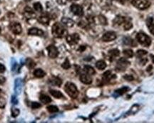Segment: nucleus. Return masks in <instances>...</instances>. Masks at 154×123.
Listing matches in <instances>:
<instances>
[{
	"label": "nucleus",
	"instance_id": "nucleus-20",
	"mask_svg": "<svg viewBox=\"0 0 154 123\" xmlns=\"http://www.w3.org/2000/svg\"><path fill=\"white\" fill-rule=\"evenodd\" d=\"M112 78H116V76H114L113 74H111V72L108 70V71L105 72V73L103 74V80L104 81H110Z\"/></svg>",
	"mask_w": 154,
	"mask_h": 123
},
{
	"label": "nucleus",
	"instance_id": "nucleus-40",
	"mask_svg": "<svg viewBox=\"0 0 154 123\" xmlns=\"http://www.w3.org/2000/svg\"><path fill=\"white\" fill-rule=\"evenodd\" d=\"M123 78L125 79L126 80H128V81H132V80H133V77L132 76H131V75H126V76H124Z\"/></svg>",
	"mask_w": 154,
	"mask_h": 123
},
{
	"label": "nucleus",
	"instance_id": "nucleus-26",
	"mask_svg": "<svg viewBox=\"0 0 154 123\" xmlns=\"http://www.w3.org/2000/svg\"><path fill=\"white\" fill-rule=\"evenodd\" d=\"M108 55L110 56V57L114 59V58L117 57L120 55V51L118 49H111L108 51Z\"/></svg>",
	"mask_w": 154,
	"mask_h": 123
},
{
	"label": "nucleus",
	"instance_id": "nucleus-1",
	"mask_svg": "<svg viewBox=\"0 0 154 123\" xmlns=\"http://www.w3.org/2000/svg\"><path fill=\"white\" fill-rule=\"evenodd\" d=\"M114 26H121L123 27L124 30H129L133 26L132 23L131 22V19L127 17H124L122 16H118L113 22Z\"/></svg>",
	"mask_w": 154,
	"mask_h": 123
},
{
	"label": "nucleus",
	"instance_id": "nucleus-13",
	"mask_svg": "<svg viewBox=\"0 0 154 123\" xmlns=\"http://www.w3.org/2000/svg\"><path fill=\"white\" fill-rule=\"evenodd\" d=\"M28 34L30 36H42L44 35V32L41 29H38V28H31L28 31Z\"/></svg>",
	"mask_w": 154,
	"mask_h": 123
},
{
	"label": "nucleus",
	"instance_id": "nucleus-11",
	"mask_svg": "<svg viewBox=\"0 0 154 123\" xmlns=\"http://www.w3.org/2000/svg\"><path fill=\"white\" fill-rule=\"evenodd\" d=\"M48 55L51 59H56L58 55V51L57 48L54 45H50L46 48Z\"/></svg>",
	"mask_w": 154,
	"mask_h": 123
},
{
	"label": "nucleus",
	"instance_id": "nucleus-32",
	"mask_svg": "<svg viewBox=\"0 0 154 123\" xmlns=\"http://www.w3.org/2000/svg\"><path fill=\"white\" fill-rule=\"evenodd\" d=\"M11 70L12 71H16V70L17 69V63L15 59L14 58L11 59Z\"/></svg>",
	"mask_w": 154,
	"mask_h": 123
},
{
	"label": "nucleus",
	"instance_id": "nucleus-23",
	"mask_svg": "<svg viewBox=\"0 0 154 123\" xmlns=\"http://www.w3.org/2000/svg\"><path fill=\"white\" fill-rule=\"evenodd\" d=\"M39 100L42 103H44V104H48V103H50L51 102V97H48L46 95H41L39 97Z\"/></svg>",
	"mask_w": 154,
	"mask_h": 123
},
{
	"label": "nucleus",
	"instance_id": "nucleus-29",
	"mask_svg": "<svg viewBox=\"0 0 154 123\" xmlns=\"http://www.w3.org/2000/svg\"><path fill=\"white\" fill-rule=\"evenodd\" d=\"M61 67H62L64 69H65V70H67V69L70 68V67H71V64H70V62L68 59H65L64 63L61 64Z\"/></svg>",
	"mask_w": 154,
	"mask_h": 123
},
{
	"label": "nucleus",
	"instance_id": "nucleus-3",
	"mask_svg": "<svg viewBox=\"0 0 154 123\" xmlns=\"http://www.w3.org/2000/svg\"><path fill=\"white\" fill-rule=\"evenodd\" d=\"M64 90H65L66 93L71 97V98H76L77 96L78 95V89H77L76 86L71 82H67L64 87Z\"/></svg>",
	"mask_w": 154,
	"mask_h": 123
},
{
	"label": "nucleus",
	"instance_id": "nucleus-17",
	"mask_svg": "<svg viewBox=\"0 0 154 123\" xmlns=\"http://www.w3.org/2000/svg\"><path fill=\"white\" fill-rule=\"evenodd\" d=\"M38 22L41 24L48 25L50 22V17L47 14H43L38 17Z\"/></svg>",
	"mask_w": 154,
	"mask_h": 123
},
{
	"label": "nucleus",
	"instance_id": "nucleus-33",
	"mask_svg": "<svg viewBox=\"0 0 154 123\" xmlns=\"http://www.w3.org/2000/svg\"><path fill=\"white\" fill-rule=\"evenodd\" d=\"M11 112V116H12L13 117H17L20 113L19 110L18 108H15V107H12Z\"/></svg>",
	"mask_w": 154,
	"mask_h": 123
},
{
	"label": "nucleus",
	"instance_id": "nucleus-44",
	"mask_svg": "<svg viewBox=\"0 0 154 123\" xmlns=\"http://www.w3.org/2000/svg\"><path fill=\"white\" fill-rule=\"evenodd\" d=\"M1 27H0V32H1Z\"/></svg>",
	"mask_w": 154,
	"mask_h": 123
},
{
	"label": "nucleus",
	"instance_id": "nucleus-15",
	"mask_svg": "<svg viewBox=\"0 0 154 123\" xmlns=\"http://www.w3.org/2000/svg\"><path fill=\"white\" fill-rule=\"evenodd\" d=\"M24 16L27 18V19H32L36 17V14L32 9L29 7H27L24 9Z\"/></svg>",
	"mask_w": 154,
	"mask_h": 123
},
{
	"label": "nucleus",
	"instance_id": "nucleus-41",
	"mask_svg": "<svg viewBox=\"0 0 154 123\" xmlns=\"http://www.w3.org/2000/svg\"><path fill=\"white\" fill-rule=\"evenodd\" d=\"M5 70H6L5 66H4L3 64H1V63H0V73H4Z\"/></svg>",
	"mask_w": 154,
	"mask_h": 123
},
{
	"label": "nucleus",
	"instance_id": "nucleus-4",
	"mask_svg": "<svg viewBox=\"0 0 154 123\" xmlns=\"http://www.w3.org/2000/svg\"><path fill=\"white\" fill-rule=\"evenodd\" d=\"M136 39L138 43L143 46L148 47L151 44V39L148 35L143 33H138L136 35Z\"/></svg>",
	"mask_w": 154,
	"mask_h": 123
},
{
	"label": "nucleus",
	"instance_id": "nucleus-16",
	"mask_svg": "<svg viewBox=\"0 0 154 123\" xmlns=\"http://www.w3.org/2000/svg\"><path fill=\"white\" fill-rule=\"evenodd\" d=\"M146 24L150 32L154 35V20L152 17H148L146 20Z\"/></svg>",
	"mask_w": 154,
	"mask_h": 123
},
{
	"label": "nucleus",
	"instance_id": "nucleus-28",
	"mask_svg": "<svg viewBox=\"0 0 154 123\" xmlns=\"http://www.w3.org/2000/svg\"><path fill=\"white\" fill-rule=\"evenodd\" d=\"M26 63H27V67H29V68H33L35 67V66H36L34 61L31 59H27V61H26Z\"/></svg>",
	"mask_w": 154,
	"mask_h": 123
},
{
	"label": "nucleus",
	"instance_id": "nucleus-14",
	"mask_svg": "<svg viewBox=\"0 0 154 123\" xmlns=\"http://www.w3.org/2000/svg\"><path fill=\"white\" fill-rule=\"evenodd\" d=\"M80 80L84 84H91L92 83V78H91V76L88 75V73H83L80 76Z\"/></svg>",
	"mask_w": 154,
	"mask_h": 123
},
{
	"label": "nucleus",
	"instance_id": "nucleus-35",
	"mask_svg": "<svg viewBox=\"0 0 154 123\" xmlns=\"http://www.w3.org/2000/svg\"><path fill=\"white\" fill-rule=\"evenodd\" d=\"M98 17H99L98 18V19H99V22H100V23L101 24H103V25H106L107 24L106 19V18L104 17V16H102V15H100Z\"/></svg>",
	"mask_w": 154,
	"mask_h": 123
},
{
	"label": "nucleus",
	"instance_id": "nucleus-34",
	"mask_svg": "<svg viewBox=\"0 0 154 123\" xmlns=\"http://www.w3.org/2000/svg\"><path fill=\"white\" fill-rule=\"evenodd\" d=\"M129 90V89H128V87H122V88L118 89V90H116L115 93H117L118 95H123V94H124V93H125V92H126L127 90Z\"/></svg>",
	"mask_w": 154,
	"mask_h": 123
},
{
	"label": "nucleus",
	"instance_id": "nucleus-38",
	"mask_svg": "<svg viewBox=\"0 0 154 123\" xmlns=\"http://www.w3.org/2000/svg\"><path fill=\"white\" fill-rule=\"evenodd\" d=\"M41 107V105L39 104V103H37V102H33L32 103H31V107H32V109H37V108H39V107Z\"/></svg>",
	"mask_w": 154,
	"mask_h": 123
},
{
	"label": "nucleus",
	"instance_id": "nucleus-9",
	"mask_svg": "<svg viewBox=\"0 0 154 123\" xmlns=\"http://www.w3.org/2000/svg\"><path fill=\"white\" fill-rule=\"evenodd\" d=\"M70 9H71V12H72L74 14L76 15V16H81L84 14V10H83L82 7H81L78 5H76V4H73V5H71Z\"/></svg>",
	"mask_w": 154,
	"mask_h": 123
},
{
	"label": "nucleus",
	"instance_id": "nucleus-25",
	"mask_svg": "<svg viewBox=\"0 0 154 123\" xmlns=\"http://www.w3.org/2000/svg\"><path fill=\"white\" fill-rule=\"evenodd\" d=\"M84 70L85 71L86 73H88V75L91 76V75H94L95 74V70L91 66H85L84 68Z\"/></svg>",
	"mask_w": 154,
	"mask_h": 123
},
{
	"label": "nucleus",
	"instance_id": "nucleus-6",
	"mask_svg": "<svg viewBox=\"0 0 154 123\" xmlns=\"http://www.w3.org/2000/svg\"><path fill=\"white\" fill-rule=\"evenodd\" d=\"M129 66L130 62L128 60H126V59H125V58H121L117 62L116 70L118 72H123Z\"/></svg>",
	"mask_w": 154,
	"mask_h": 123
},
{
	"label": "nucleus",
	"instance_id": "nucleus-42",
	"mask_svg": "<svg viewBox=\"0 0 154 123\" xmlns=\"http://www.w3.org/2000/svg\"><path fill=\"white\" fill-rule=\"evenodd\" d=\"M4 82H5V78L2 76H0V84H2Z\"/></svg>",
	"mask_w": 154,
	"mask_h": 123
},
{
	"label": "nucleus",
	"instance_id": "nucleus-10",
	"mask_svg": "<svg viewBox=\"0 0 154 123\" xmlns=\"http://www.w3.org/2000/svg\"><path fill=\"white\" fill-rule=\"evenodd\" d=\"M22 86H23V81L21 78H16L14 80V93L17 95L21 94V90H22Z\"/></svg>",
	"mask_w": 154,
	"mask_h": 123
},
{
	"label": "nucleus",
	"instance_id": "nucleus-8",
	"mask_svg": "<svg viewBox=\"0 0 154 123\" xmlns=\"http://www.w3.org/2000/svg\"><path fill=\"white\" fill-rule=\"evenodd\" d=\"M80 39V36L78 34H73L68 35L66 36V41L71 46H74L78 43Z\"/></svg>",
	"mask_w": 154,
	"mask_h": 123
},
{
	"label": "nucleus",
	"instance_id": "nucleus-21",
	"mask_svg": "<svg viewBox=\"0 0 154 123\" xmlns=\"http://www.w3.org/2000/svg\"><path fill=\"white\" fill-rule=\"evenodd\" d=\"M49 93L53 97H54L55 98L59 99V98H62V97H64V95L61 93L58 90H50Z\"/></svg>",
	"mask_w": 154,
	"mask_h": 123
},
{
	"label": "nucleus",
	"instance_id": "nucleus-19",
	"mask_svg": "<svg viewBox=\"0 0 154 123\" xmlns=\"http://www.w3.org/2000/svg\"><path fill=\"white\" fill-rule=\"evenodd\" d=\"M49 83H51L53 86H56L58 87H60L62 83V81H61V79L58 77H55V76H52L51 78L49 79Z\"/></svg>",
	"mask_w": 154,
	"mask_h": 123
},
{
	"label": "nucleus",
	"instance_id": "nucleus-18",
	"mask_svg": "<svg viewBox=\"0 0 154 123\" xmlns=\"http://www.w3.org/2000/svg\"><path fill=\"white\" fill-rule=\"evenodd\" d=\"M61 23L63 24V25L67 26V27H72L74 25V21L68 17H63L61 19Z\"/></svg>",
	"mask_w": 154,
	"mask_h": 123
},
{
	"label": "nucleus",
	"instance_id": "nucleus-24",
	"mask_svg": "<svg viewBox=\"0 0 154 123\" xmlns=\"http://www.w3.org/2000/svg\"><path fill=\"white\" fill-rule=\"evenodd\" d=\"M96 68L98 70H104V69H105L106 68V62L104 61L100 60L96 62Z\"/></svg>",
	"mask_w": 154,
	"mask_h": 123
},
{
	"label": "nucleus",
	"instance_id": "nucleus-27",
	"mask_svg": "<svg viewBox=\"0 0 154 123\" xmlns=\"http://www.w3.org/2000/svg\"><path fill=\"white\" fill-rule=\"evenodd\" d=\"M123 53L126 58H131L133 56V52L131 49H125L123 51Z\"/></svg>",
	"mask_w": 154,
	"mask_h": 123
},
{
	"label": "nucleus",
	"instance_id": "nucleus-12",
	"mask_svg": "<svg viewBox=\"0 0 154 123\" xmlns=\"http://www.w3.org/2000/svg\"><path fill=\"white\" fill-rule=\"evenodd\" d=\"M116 39V34L114 32H107L103 35L102 40L105 42L111 41Z\"/></svg>",
	"mask_w": 154,
	"mask_h": 123
},
{
	"label": "nucleus",
	"instance_id": "nucleus-5",
	"mask_svg": "<svg viewBox=\"0 0 154 123\" xmlns=\"http://www.w3.org/2000/svg\"><path fill=\"white\" fill-rule=\"evenodd\" d=\"M131 4L135 8L141 10H145L151 6V2L148 0H133Z\"/></svg>",
	"mask_w": 154,
	"mask_h": 123
},
{
	"label": "nucleus",
	"instance_id": "nucleus-36",
	"mask_svg": "<svg viewBox=\"0 0 154 123\" xmlns=\"http://www.w3.org/2000/svg\"><path fill=\"white\" fill-rule=\"evenodd\" d=\"M6 103H7V101L5 99L0 96V108H4L6 105Z\"/></svg>",
	"mask_w": 154,
	"mask_h": 123
},
{
	"label": "nucleus",
	"instance_id": "nucleus-39",
	"mask_svg": "<svg viewBox=\"0 0 154 123\" xmlns=\"http://www.w3.org/2000/svg\"><path fill=\"white\" fill-rule=\"evenodd\" d=\"M11 102L13 105H17L18 104V100H17V97L15 95L11 96Z\"/></svg>",
	"mask_w": 154,
	"mask_h": 123
},
{
	"label": "nucleus",
	"instance_id": "nucleus-22",
	"mask_svg": "<svg viewBox=\"0 0 154 123\" xmlns=\"http://www.w3.org/2000/svg\"><path fill=\"white\" fill-rule=\"evenodd\" d=\"M46 75V73L41 68L38 69H36L34 71V76L35 77L38 78H41L44 77Z\"/></svg>",
	"mask_w": 154,
	"mask_h": 123
},
{
	"label": "nucleus",
	"instance_id": "nucleus-7",
	"mask_svg": "<svg viewBox=\"0 0 154 123\" xmlns=\"http://www.w3.org/2000/svg\"><path fill=\"white\" fill-rule=\"evenodd\" d=\"M9 28L11 30V32L16 35L20 34L22 32V27L19 22H11V23H10Z\"/></svg>",
	"mask_w": 154,
	"mask_h": 123
},
{
	"label": "nucleus",
	"instance_id": "nucleus-31",
	"mask_svg": "<svg viewBox=\"0 0 154 123\" xmlns=\"http://www.w3.org/2000/svg\"><path fill=\"white\" fill-rule=\"evenodd\" d=\"M47 110L51 113L57 112L58 111V108L55 105H49L47 107Z\"/></svg>",
	"mask_w": 154,
	"mask_h": 123
},
{
	"label": "nucleus",
	"instance_id": "nucleus-2",
	"mask_svg": "<svg viewBox=\"0 0 154 123\" xmlns=\"http://www.w3.org/2000/svg\"><path fill=\"white\" fill-rule=\"evenodd\" d=\"M51 33L54 37L62 38L66 34V31L61 24L56 22L52 26Z\"/></svg>",
	"mask_w": 154,
	"mask_h": 123
},
{
	"label": "nucleus",
	"instance_id": "nucleus-30",
	"mask_svg": "<svg viewBox=\"0 0 154 123\" xmlns=\"http://www.w3.org/2000/svg\"><path fill=\"white\" fill-rule=\"evenodd\" d=\"M34 8L37 12H41L43 11V7L42 5L39 3V2H36L34 4Z\"/></svg>",
	"mask_w": 154,
	"mask_h": 123
},
{
	"label": "nucleus",
	"instance_id": "nucleus-37",
	"mask_svg": "<svg viewBox=\"0 0 154 123\" xmlns=\"http://www.w3.org/2000/svg\"><path fill=\"white\" fill-rule=\"evenodd\" d=\"M136 54H137V56H138V57L142 58L143 56L147 54V51H143V50H138V51H137Z\"/></svg>",
	"mask_w": 154,
	"mask_h": 123
},
{
	"label": "nucleus",
	"instance_id": "nucleus-43",
	"mask_svg": "<svg viewBox=\"0 0 154 123\" xmlns=\"http://www.w3.org/2000/svg\"><path fill=\"white\" fill-rule=\"evenodd\" d=\"M151 59H152V61H153V63H154V56L153 55H151Z\"/></svg>",
	"mask_w": 154,
	"mask_h": 123
}]
</instances>
